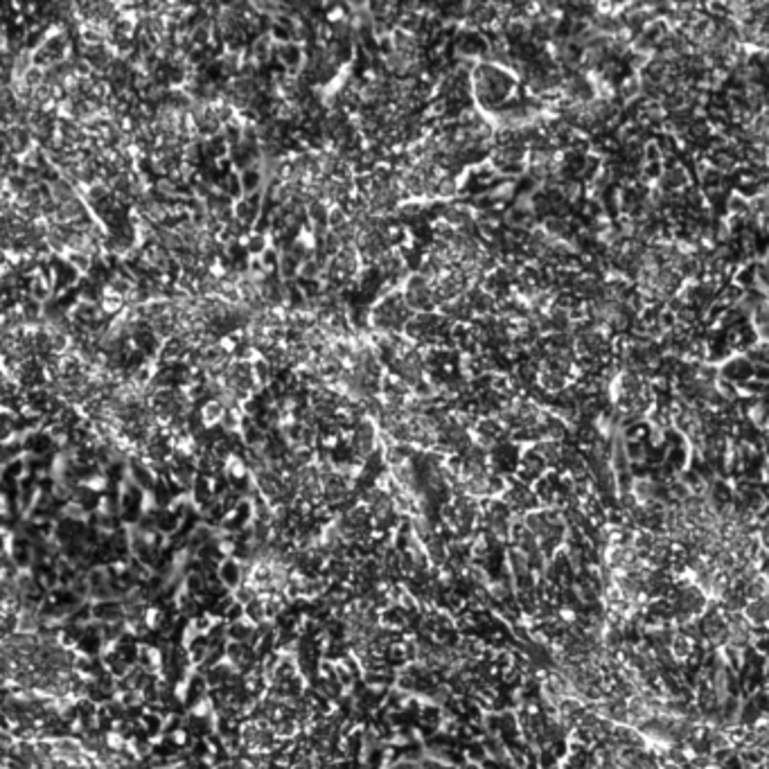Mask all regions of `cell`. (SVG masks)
Returning <instances> with one entry per match:
<instances>
[{
    "label": "cell",
    "mask_w": 769,
    "mask_h": 769,
    "mask_svg": "<svg viewBox=\"0 0 769 769\" xmlns=\"http://www.w3.org/2000/svg\"><path fill=\"white\" fill-rule=\"evenodd\" d=\"M402 296L413 314L438 312L434 305V282L422 273H411L402 287Z\"/></svg>",
    "instance_id": "cell-2"
},
{
    "label": "cell",
    "mask_w": 769,
    "mask_h": 769,
    "mask_svg": "<svg viewBox=\"0 0 769 769\" xmlns=\"http://www.w3.org/2000/svg\"><path fill=\"white\" fill-rule=\"evenodd\" d=\"M275 52V38L271 32L257 34L251 43H248V59H253L259 68L271 61V54Z\"/></svg>",
    "instance_id": "cell-3"
},
{
    "label": "cell",
    "mask_w": 769,
    "mask_h": 769,
    "mask_svg": "<svg viewBox=\"0 0 769 769\" xmlns=\"http://www.w3.org/2000/svg\"><path fill=\"white\" fill-rule=\"evenodd\" d=\"M63 259H66V262H68V264L75 268V271L82 275V277H84V275H89V273H91V268H93V264H95V259H93V257L84 255V253H73V251H70L68 255H66Z\"/></svg>",
    "instance_id": "cell-6"
},
{
    "label": "cell",
    "mask_w": 769,
    "mask_h": 769,
    "mask_svg": "<svg viewBox=\"0 0 769 769\" xmlns=\"http://www.w3.org/2000/svg\"><path fill=\"white\" fill-rule=\"evenodd\" d=\"M517 79L515 75L501 66L478 61L472 73V93L474 104L485 113H494L505 107V102L515 95Z\"/></svg>",
    "instance_id": "cell-1"
},
{
    "label": "cell",
    "mask_w": 769,
    "mask_h": 769,
    "mask_svg": "<svg viewBox=\"0 0 769 769\" xmlns=\"http://www.w3.org/2000/svg\"><path fill=\"white\" fill-rule=\"evenodd\" d=\"M239 178H242L244 197L255 195V192H262L264 190V176H262V172H259V167H251V169L239 172Z\"/></svg>",
    "instance_id": "cell-5"
},
{
    "label": "cell",
    "mask_w": 769,
    "mask_h": 769,
    "mask_svg": "<svg viewBox=\"0 0 769 769\" xmlns=\"http://www.w3.org/2000/svg\"><path fill=\"white\" fill-rule=\"evenodd\" d=\"M460 769H485V767H480L478 763H469V761H467V763H465L463 767H460Z\"/></svg>",
    "instance_id": "cell-9"
},
{
    "label": "cell",
    "mask_w": 769,
    "mask_h": 769,
    "mask_svg": "<svg viewBox=\"0 0 769 769\" xmlns=\"http://www.w3.org/2000/svg\"><path fill=\"white\" fill-rule=\"evenodd\" d=\"M348 221H350V215L343 206H332L330 208V230H339V228H343L345 224H348Z\"/></svg>",
    "instance_id": "cell-7"
},
{
    "label": "cell",
    "mask_w": 769,
    "mask_h": 769,
    "mask_svg": "<svg viewBox=\"0 0 769 769\" xmlns=\"http://www.w3.org/2000/svg\"><path fill=\"white\" fill-rule=\"evenodd\" d=\"M357 769H370V767H368V765H359Z\"/></svg>",
    "instance_id": "cell-10"
},
{
    "label": "cell",
    "mask_w": 769,
    "mask_h": 769,
    "mask_svg": "<svg viewBox=\"0 0 769 769\" xmlns=\"http://www.w3.org/2000/svg\"><path fill=\"white\" fill-rule=\"evenodd\" d=\"M749 418H752L758 427H763L769 422V404L767 402H756L752 409H749Z\"/></svg>",
    "instance_id": "cell-8"
},
{
    "label": "cell",
    "mask_w": 769,
    "mask_h": 769,
    "mask_svg": "<svg viewBox=\"0 0 769 769\" xmlns=\"http://www.w3.org/2000/svg\"><path fill=\"white\" fill-rule=\"evenodd\" d=\"M45 185H47V195H50L56 201V206H63V204H68V201L82 197L79 190H77L70 183V181H66L63 176L54 178V181H50V183H45Z\"/></svg>",
    "instance_id": "cell-4"
}]
</instances>
